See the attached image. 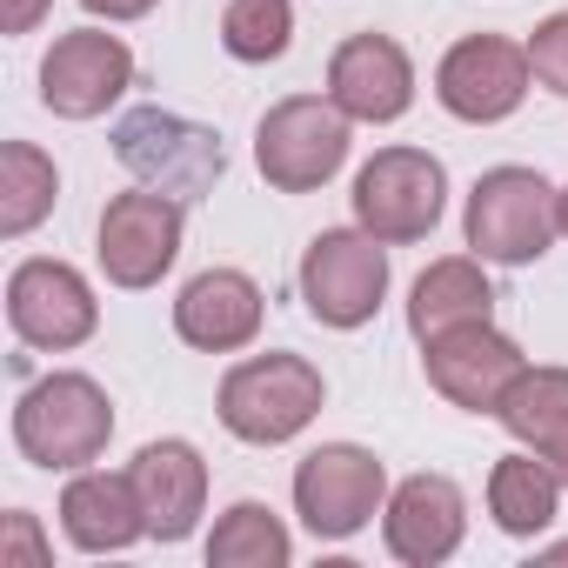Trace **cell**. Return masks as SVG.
Masks as SVG:
<instances>
[{"label":"cell","instance_id":"obj_1","mask_svg":"<svg viewBox=\"0 0 568 568\" xmlns=\"http://www.w3.org/2000/svg\"><path fill=\"white\" fill-rule=\"evenodd\" d=\"M328 402V382L308 355H288V348H267V355H247L221 375L214 388V415L234 442L247 448H281L295 442Z\"/></svg>","mask_w":568,"mask_h":568},{"label":"cell","instance_id":"obj_24","mask_svg":"<svg viewBox=\"0 0 568 568\" xmlns=\"http://www.w3.org/2000/svg\"><path fill=\"white\" fill-rule=\"evenodd\" d=\"M295 41V8L288 0H227L221 8V48L247 68H267L281 61Z\"/></svg>","mask_w":568,"mask_h":568},{"label":"cell","instance_id":"obj_30","mask_svg":"<svg viewBox=\"0 0 568 568\" xmlns=\"http://www.w3.org/2000/svg\"><path fill=\"white\" fill-rule=\"evenodd\" d=\"M548 561H568V541H561V548H548Z\"/></svg>","mask_w":568,"mask_h":568},{"label":"cell","instance_id":"obj_28","mask_svg":"<svg viewBox=\"0 0 568 568\" xmlns=\"http://www.w3.org/2000/svg\"><path fill=\"white\" fill-rule=\"evenodd\" d=\"M81 8H88L94 21H141V14L161 8V0H81Z\"/></svg>","mask_w":568,"mask_h":568},{"label":"cell","instance_id":"obj_11","mask_svg":"<svg viewBox=\"0 0 568 568\" xmlns=\"http://www.w3.org/2000/svg\"><path fill=\"white\" fill-rule=\"evenodd\" d=\"M134 88V48L108 28H74L54 34L41 54V108L61 121H94Z\"/></svg>","mask_w":568,"mask_h":568},{"label":"cell","instance_id":"obj_17","mask_svg":"<svg viewBox=\"0 0 568 568\" xmlns=\"http://www.w3.org/2000/svg\"><path fill=\"white\" fill-rule=\"evenodd\" d=\"M261 315H267V302L254 288V274H241V267H207L174 295V335L201 355L247 348L261 335Z\"/></svg>","mask_w":568,"mask_h":568},{"label":"cell","instance_id":"obj_16","mask_svg":"<svg viewBox=\"0 0 568 568\" xmlns=\"http://www.w3.org/2000/svg\"><path fill=\"white\" fill-rule=\"evenodd\" d=\"M134 495H141V515H148V535L154 541H187L207 515V462L194 442L168 435V442H148L134 462Z\"/></svg>","mask_w":568,"mask_h":568},{"label":"cell","instance_id":"obj_7","mask_svg":"<svg viewBox=\"0 0 568 568\" xmlns=\"http://www.w3.org/2000/svg\"><path fill=\"white\" fill-rule=\"evenodd\" d=\"M388 508V468L362 442H322L295 462V515L315 541H355Z\"/></svg>","mask_w":568,"mask_h":568},{"label":"cell","instance_id":"obj_21","mask_svg":"<svg viewBox=\"0 0 568 568\" xmlns=\"http://www.w3.org/2000/svg\"><path fill=\"white\" fill-rule=\"evenodd\" d=\"M61 201V168L34 141H0V234H34Z\"/></svg>","mask_w":568,"mask_h":568},{"label":"cell","instance_id":"obj_10","mask_svg":"<svg viewBox=\"0 0 568 568\" xmlns=\"http://www.w3.org/2000/svg\"><path fill=\"white\" fill-rule=\"evenodd\" d=\"M8 328L21 335V348H41V355H68L81 342H94L101 328V302L88 288V274L54 261V254H34L8 274Z\"/></svg>","mask_w":568,"mask_h":568},{"label":"cell","instance_id":"obj_3","mask_svg":"<svg viewBox=\"0 0 568 568\" xmlns=\"http://www.w3.org/2000/svg\"><path fill=\"white\" fill-rule=\"evenodd\" d=\"M462 234H468V247L481 261L528 267L561 234V187H548V174H535V168H488L468 187Z\"/></svg>","mask_w":568,"mask_h":568},{"label":"cell","instance_id":"obj_22","mask_svg":"<svg viewBox=\"0 0 568 568\" xmlns=\"http://www.w3.org/2000/svg\"><path fill=\"white\" fill-rule=\"evenodd\" d=\"M495 422H501L521 448L555 455V448L568 442V368H521L515 388L501 395Z\"/></svg>","mask_w":568,"mask_h":568},{"label":"cell","instance_id":"obj_18","mask_svg":"<svg viewBox=\"0 0 568 568\" xmlns=\"http://www.w3.org/2000/svg\"><path fill=\"white\" fill-rule=\"evenodd\" d=\"M61 528L81 555H121L148 535L134 475H108V468H74V481L61 488Z\"/></svg>","mask_w":568,"mask_h":568},{"label":"cell","instance_id":"obj_4","mask_svg":"<svg viewBox=\"0 0 568 568\" xmlns=\"http://www.w3.org/2000/svg\"><path fill=\"white\" fill-rule=\"evenodd\" d=\"M114 161L141 181V187H161L174 201H201L214 194V181L227 174V154H221V134L174 114V108H128L114 121Z\"/></svg>","mask_w":568,"mask_h":568},{"label":"cell","instance_id":"obj_8","mask_svg":"<svg viewBox=\"0 0 568 568\" xmlns=\"http://www.w3.org/2000/svg\"><path fill=\"white\" fill-rule=\"evenodd\" d=\"M355 227H368L388 247L428 241L442 207H448V168L428 148H382L362 174H355Z\"/></svg>","mask_w":568,"mask_h":568},{"label":"cell","instance_id":"obj_9","mask_svg":"<svg viewBox=\"0 0 568 568\" xmlns=\"http://www.w3.org/2000/svg\"><path fill=\"white\" fill-rule=\"evenodd\" d=\"M181 234H187V201H174L161 187H128L101 207V227H94L101 274L114 288L141 295L181 261Z\"/></svg>","mask_w":568,"mask_h":568},{"label":"cell","instance_id":"obj_26","mask_svg":"<svg viewBox=\"0 0 568 568\" xmlns=\"http://www.w3.org/2000/svg\"><path fill=\"white\" fill-rule=\"evenodd\" d=\"M14 561H28V568H41V561H48V548H41V535H34V515H28V508H14V515H8V541H0V568H14Z\"/></svg>","mask_w":568,"mask_h":568},{"label":"cell","instance_id":"obj_14","mask_svg":"<svg viewBox=\"0 0 568 568\" xmlns=\"http://www.w3.org/2000/svg\"><path fill=\"white\" fill-rule=\"evenodd\" d=\"M328 94L348 121L388 128L415 108V61L395 34H348L328 54Z\"/></svg>","mask_w":568,"mask_h":568},{"label":"cell","instance_id":"obj_23","mask_svg":"<svg viewBox=\"0 0 568 568\" xmlns=\"http://www.w3.org/2000/svg\"><path fill=\"white\" fill-rule=\"evenodd\" d=\"M288 561H295V535L267 501L221 508V521L207 535V568H288Z\"/></svg>","mask_w":568,"mask_h":568},{"label":"cell","instance_id":"obj_25","mask_svg":"<svg viewBox=\"0 0 568 568\" xmlns=\"http://www.w3.org/2000/svg\"><path fill=\"white\" fill-rule=\"evenodd\" d=\"M528 68H535V81H541L548 94L568 101V14H548V21L535 28V41H528Z\"/></svg>","mask_w":568,"mask_h":568},{"label":"cell","instance_id":"obj_19","mask_svg":"<svg viewBox=\"0 0 568 568\" xmlns=\"http://www.w3.org/2000/svg\"><path fill=\"white\" fill-rule=\"evenodd\" d=\"M495 315V288L481 274V254H448V261H428L408 288V335L415 342H435L462 322H488Z\"/></svg>","mask_w":568,"mask_h":568},{"label":"cell","instance_id":"obj_13","mask_svg":"<svg viewBox=\"0 0 568 568\" xmlns=\"http://www.w3.org/2000/svg\"><path fill=\"white\" fill-rule=\"evenodd\" d=\"M422 368H428V388L468 415H495L501 395L515 388V375L528 368V355L495 328V322H462L435 342H422Z\"/></svg>","mask_w":568,"mask_h":568},{"label":"cell","instance_id":"obj_5","mask_svg":"<svg viewBox=\"0 0 568 568\" xmlns=\"http://www.w3.org/2000/svg\"><path fill=\"white\" fill-rule=\"evenodd\" d=\"M348 161V114L335 94H288L274 101L254 128V168L281 194H315Z\"/></svg>","mask_w":568,"mask_h":568},{"label":"cell","instance_id":"obj_29","mask_svg":"<svg viewBox=\"0 0 568 568\" xmlns=\"http://www.w3.org/2000/svg\"><path fill=\"white\" fill-rule=\"evenodd\" d=\"M548 462H555V475H561V488H568V442H561V448H555Z\"/></svg>","mask_w":568,"mask_h":568},{"label":"cell","instance_id":"obj_15","mask_svg":"<svg viewBox=\"0 0 568 568\" xmlns=\"http://www.w3.org/2000/svg\"><path fill=\"white\" fill-rule=\"evenodd\" d=\"M468 535V495L448 481V475H408L388 488V508H382V541L395 561L408 568H442Z\"/></svg>","mask_w":568,"mask_h":568},{"label":"cell","instance_id":"obj_27","mask_svg":"<svg viewBox=\"0 0 568 568\" xmlns=\"http://www.w3.org/2000/svg\"><path fill=\"white\" fill-rule=\"evenodd\" d=\"M54 0H0V34H34Z\"/></svg>","mask_w":568,"mask_h":568},{"label":"cell","instance_id":"obj_31","mask_svg":"<svg viewBox=\"0 0 568 568\" xmlns=\"http://www.w3.org/2000/svg\"><path fill=\"white\" fill-rule=\"evenodd\" d=\"M561 234H568V187H561Z\"/></svg>","mask_w":568,"mask_h":568},{"label":"cell","instance_id":"obj_20","mask_svg":"<svg viewBox=\"0 0 568 568\" xmlns=\"http://www.w3.org/2000/svg\"><path fill=\"white\" fill-rule=\"evenodd\" d=\"M488 515H495L501 535L535 541V535L561 515V475H555V462L535 455V448L501 455V462L488 468Z\"/></svg>","mask_w":568,"mask_h":568},{"label":"cell","instance_id":"obj_12","mask_svg":"<svg viewBox=\"0 0 568 568\" xmlns=\"http://www.w3.org/2000/svg\"><path fill=\"white\" fill-rule=\"evenodd\" d=\"M528 81H535L528 48H515V41H501V34H468V41H455V48L442 54V68H435V101H442L455 121L488 128V121H508V114L528 101Z\"/></svg>","mask_w":568,"mask_h":568},{"label":"cell","instance_id":"obj_6","mask_svg":"<svg viewBox=\"0 0 568 568\" xmlns=\"http://www.w3.org/2000/svg\"><path fill=\"white\" fill-rule=\"evenodd\" d=\"M295 288L322 328H368L388 302V241L368 227H322L295 267Z\"/></svg>","mask_w":568,"mask_h":568},{"label":"cell","instance_id":"obj_2","mask_svg":"<svg viewBox=\"0 0 568 568\" xmlns=\"http://www.w3.org/2000/svg\"><path fill=\"white\" fill-rule=\"evenodd\" d=\"M108 442H114V402L94 375H74V368L41 375L14 402V448H21V462H34L48 475L54 468L74 475V468L101 462Z\"/></svg>","mask_w":568,"mask_h":568}]
</instances>
